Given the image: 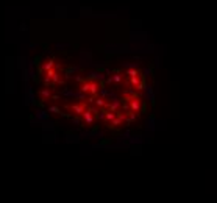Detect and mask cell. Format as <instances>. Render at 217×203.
<instances>
[]
</instances>
